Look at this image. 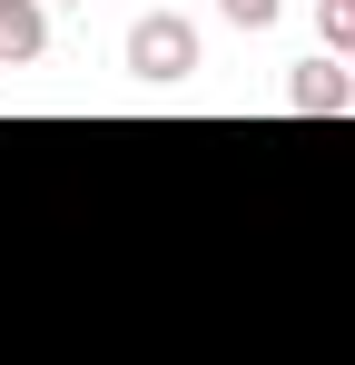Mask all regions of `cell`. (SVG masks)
Here are the masks:
<instances>
[{
  "mask_svg": "<svg viewBox=\"0 0 355 365\" xmlns=\"http://www.w3.org/2000/svg\"><path fill=\"white\" fill-rule=\"evenodd\" d=\"M118 60L128 79H148V89H178V79H197V20H178V10H138L128 20V40H118Z\"/></svg>",
  "mask_w": 355,
  "mask_h": 365,
  "instance_id": "6da1fadb",
  "label": "cell"
},
{
  "mask_svg": "<svg viewBox=\"0 0 355 365\" xmlns=\"http://www.w3.org/2000/svg\"><path fill=\"white\" fill-rule=\"evenodd\" d=\"M287 109H296V119H346V109H355V69H336L326 50H316V60H296Z\"/></svg>",
  "mask_w": 355,
  "mask_h": 365,
  "instance_id": "7a4b0ae2",
  "label": "cell"
},
{
  "mask_svg": "<svg viewBox=\"0 0 355 365\" xmlns=\"http://www.w3.org/2000/svg\"><path fill=\"white\" fill-rule=\"evenodd\" d=\"M50 60V10L40 0H0V69H30Z\"/></svg>",
  "mask_w": 355,
  "mask_h": 365,
  "instance_id": "3957f363",
  "label": "cell"
},
{
  "mask_svg": "<svg viewBox=\"0 0 355 365\" xmlns=\"http://www.w3.org/2000/svg\"><path fill=\"white\" fill-rule=\"evenodd\" d=\"M316 40L326 60H355V0H316Z\"/></svg>",
  "mask_w": 355,
  "mask_h": 365,
  "instance_id": "277c9868",
  "label": "cell"
},
{
  "mask_svg": "<svg viewBox=\"0 0 355 365\" xmlns=\"http://www.w3.org/2000/svg\"><path fill=\"white\" fill-rule=\"evenodd\" d=\"M217 10H227L237 30H267V20H277V10H287V0H217Z\"/></svg>",
  "mask_w": 355,
  "mask_h": 365,
  "instance_id": "5b68a950",
  "label": "cell"
},
{
  "mask_svg": "<svg viewBox=\"0 0 355 365\" xmlns=\"http://www.w3.org/2000/svg\"><path fill=\"white\" fill-rule=\"evenodd\" d=\"M40 10H69V0H40Z\"/></svg>",
  "mask_w": 355,
  "mask_h": 365,
  "instance_id": "8992f818",
  "label": "cell"
}]
</instances>
